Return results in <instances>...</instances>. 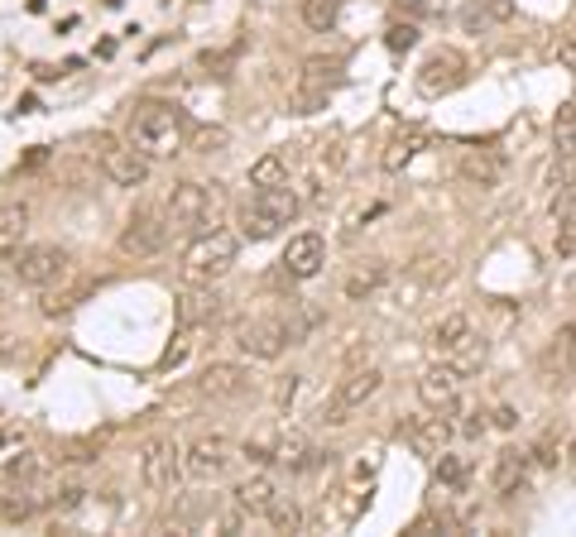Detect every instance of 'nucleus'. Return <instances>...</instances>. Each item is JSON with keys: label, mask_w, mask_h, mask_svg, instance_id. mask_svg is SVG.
<instances>
[{"label": "nucleus", "mask_w": 576, "mask_h": 537, "mask_svg": "<svg viewBox=\"0 0 576 537\" xmlns=\"http://www.w3.org/2000/svg\"><path fill=\"white\" fill-rule=\"evenodd\" d=\"M461 178L476 187H495L504 178V154L500 149H466L461 154Z\"/></svg>", "instance_id": "21"}, {"label": "nucleus", "mask_w": 576, "mask_h": 537, "mask_svg": "<svg viewBox=\"0 0 576 537\" xmlns=\"http://www.w3.org/2000/svg\"><path fill=\"white\" fill-rule=\"evenodd\" d=\"M236 351L250 355V361H279V355L294 346L288 341V326L279 312H259V316H245V322H236Z\"/></svg>", "instance_id": "7"}, {"label": "nucleus", "mask_w": 576, "mask_h": 537, "mask_svg": "<svg viewBox=\"0 0 576 537\" xmlns=\"http://www.w3.org/2000/svg\"><path fill=\"white\" fill-rule=\"evenodd\" d=\"M288 183V159L284 154H259L250 163V187H284Z\"/></svg>", "instance_id": "29"}, {"label": "nucleus", "mask_w": 576, "mask_h": 537, "mask_svg": "<svg viewBox=\"0 0 576 537\" xmlns=\"http://www.w3.org/2000/svg\"><path fill=\"white\" fill-rule=\"evenodd\" d=\"M567 216H576V178L553 187V222H567Z\"/></svg>", "instance_id": "38"}, {"label": "nucleus", "mask_w": 576, "mask_h": 537, "mask_svg": "<svg viewBox=\"0 0 576 537\" xmlns=\"http://www.w3.org/2000/svg\"><path fill=\"white\" fill-rule=\"evenodd\" d=\"M24 230H30V206L24 202H0V250L20 245Z\"/></svg>", "instance_id": "28"}, {"label": "nucleus", "mask_w": 576, "mask_h": 537, "mask_svg": "<svg viewBox=\"0 0 576 537\" xmlns=\"http://www.w3.org/2000/svg\"><path fill=\"white\" fill-rule=\"evenodd\" d=\"M486 355H490V346H486V341H480V336H466L461 346L451 351L442 365H451L461 379H471V375H480V369H486Z\"/></svg>", "instance_id": "26"}, {"label": "nucleus", "mask_w": 576, "mask_h": 537, "mask_svg": "<svg viewBox=\"0 0 576 537\" xmlns=\"http://www.w3.org/2000/svg\"><path fill=\"white\" fill-rule=\"evenodd\" d=\"M198 63H202V67H226V63H231V53H202Z\"/></svg>", "instance_id": "45"}, {"label": "nucleus", "mask_w": 576, "mask_h": 537, "mask_svg": "<svg viewBox=\"0 0 576 537\" xmlns=\"http://www.w3.org/2000/svg\"><path fill=\"white\" fill-rule=\"evenodd\" d=\"M82 494H87L82 485H67V490H63V500H58V508H63V514H67V508H77V504H82Z\"/></svg>", "instance_id": "44"}, {"label": "nucleus", "mask_w": 576, "mask_h": 537, "mask_svg": "<svg viewBox=\"0 0 576 537\" xmlns=\"http://www.w3.org/2000/svg\"><path fill=\"white\" fill-rule=\"evenodd\" d=\"M529 457H533V461H538V465H557V447H553V437H543V442H538V447H533V451H529Z\"/></svg>", "instance_id": "41"}, {"label": "nucleus", "mask_w": 576, "mask_h": 537, "mask_svg": "<svg viewBox=\"0 0 576 537\" xmlns=\"http://www.w3.org/2000/svg\"><path fill=\"white\" fill-rule=\"evenodd\" d=\"M418 144H423V130H404L399 140H394L390 149H384V169H390V173H399L404 163L418 154Z\"/></svg>", "instance_id": "32"}, {"label": "nucleus", "mask_w": 576, "mask_h": 537, "mask_svg": "<svg viewBox=\"0 0 576 537\" xmlns=\"http://www.w3.org/2000/svg\"><path fill=\"white\" fill-rule=\"evenodd\" d=\"M486 432V412H471V422H466V437H480Z\"/></svg>", "instance_id": "46"}, {"label": "nucleus", "mask_w": 576, "mask_h": 537, "mask_svg": "<svg viewBox=\"0 0 576 537\" xmlns=\"http://www.w3.org/2000/svg\"><path fill=\"white\" fill-rule=\"evenodd\" d=\"M236 250H241V240L231 236V230H202L198 240L183 250V279L188 283H216V279H226L231 265H236Z\"/></svg>", "instance_id": "4"}, {"label": "nucleus", "mask_w": 576, "mask_h": 537, "mask_svg": "<svg viewBox=\"0 0 576 537\" xmlns=\"http://www.w3.org/2000/svg\"><path fill=\"white\" fill-rule=\"evenodd\" d=\"M87 293H92V283H77V288H67V293H44L39 312H44V316H63V312H73Z\"/></svg>", "instance_id": "35"}, {"label": "nucleus", "mask_w": 576, "mask_h": 537, "mask_svg": "<svg viewBox=\"0 0 576 537\" xmlns=\"http://www.w3.org/2000/svg\"><path fill=\"white\" fill-rule=\"evenodd\" d=\"M245 457H255V461H274V465H284V471H312V465H318V457L322 451L308 442L303 432H284V437H274L269 447H250L245 442Z\"/></svg>", "instance_id": "13"}, {"label": "nucleus", "mask_w": 576, "mask_h": 537, "mask_svg": "<svg viewBox=\"0 0 576 537\" xmlns=\"http://www.w3.org/2000/svg\"><path fill=\"white\" fill-rule=\"evenodd\" d=\"M0 500H6V494H0Z\"/></svg>", "instance_id": "48"}, {"label": "nucleus", "mask_w": 576, "mask_h": 537, "mask_svg": "<svg viewBox=\"0 0 576 537\" xmlns=\"http://www.w3.org/2000/svg\"><path fill=\"white\" fill-rule=\"evenodd\" d=\"M341 6H346V0H303V24H308V30H318V34L337 30Z\"/></svg>", "instance_id": "31"}, {"label": "nucleus", "mask_w": 576, "mask_h": 537, "mask_svg": "<svg viewBox=\"0 0 576 537\" xmlns=\"http://www.w3.org/2000/svg\"><path fill=\"white\" fill-rule=\"evenodd\" d=\"M0 355H6V341H0Z\"/></svg>", "instance_id": "47"}, {"label": "nucleus", "mask_w": 576, "mask_h": 537, "mask_svg": "<svg viewBox=\"0 0 576 537\" xmlns=\"http://www.w3.org/2000/svg\"><path fill=\"white\" fill-rule=\"evenodd\" d=\"M553 361H557V375H567V369H576V322L562 326L557 341H553Z\"/></svg>", "instance_id": "37"}, {"label": "nucleus", "mask_w": 576, "mask_h": 537, "mask_svg": "<svg viewBox=\"0 0 576 537\" xmlns=\"http://www.w3.org/2000/svg\"><path fill=\"white\" fill-rule=\"evenodd\" d=\"M433 475L442 480L447 490H466V485H471V461H466V457H451V451H442V457L433 461Z\"/></svg>", "instance_id": "30"}, {"label": "nucleus", "mask_w": 576, "mask_h": 537, "mask_svg": "<svg viewBox=\"0 0 576 537\" xmlns=\"http://www.w3.org/2000/svg\"><path fill=\"white\" fill-rule=\"evenodd\" d=\"M510 20H514V0H466L461 6V30H471V34H486Z\"/></svg>", "instance_id": "20"}, {"label": "nucleus", "mask_w": 576, "mask_h": 537, "mask_svg": "<svg viewBox=\"0 0 576 537\" xmlns=\"http://www.w3.org/2000/svg\"><path fill=\"white\" fill-rule=\"evenodd\" d=\"M6 480H10V485H30V490H44V485H49V461H44V457H34V451H24L20 461H10Z\"/></svg>", "instance_id": "27"}, {"label": "nucleus", "mask_w": 576, "mask_h": 537, "mask_svg": "<svg viewBox=\"0 0 576 537\" xmlns=\"http://www.w3.org/2000/svg\"><path fill=\"white\" fill-rule=\"evenodd\" d=\"M24 442H30V422L0 412V457H6V451H20Z\"/></svg>", "instance_id": "36"}, {"label": "nucleus", "mask_w": 576, "mask_h": 537, "mask_svg": "<svg viewBox=\"0 0 576 537\" xmlns=\"http://www.w3.org/2000/svg\"><path fill=\"white\" fill-rule=\"evenodd\" d=\"M418 404L428 412H442V418H457L461 412V375L451 365H437L418 379Z\"/></svg>", "instance_id": "14"}, {"label": "nucleus", "mask_w": 576, "mask_h": 537, "mask_svg": "<svg viewBox=\"0 0 576 537\" xmlns=\"http://www.w3.org/2000/svg\"><path fill=\"white\" fill-rule=\"evenodd\" d=\"M576 178V135L572 140H557V159H553V169H547V183L562 187V183H572Z\"/></svg>", "instance_id": "33"}, {"label": "nucleus", "mask_w": 576, "mask_h": 537, "mask_svg": "<svg viewBox=\"0 0 576 537\" xmlns=\"http://www.w3.org/2000/svg\"><path fill=\"white\" fill-rule=\"evenodd\" d=\"M380 384H384V375H380L375 365H355L351 375L322 398L318 422H322V427H341V422H351V412H361V408L370 404V398L380 394Z\"/></svg>", "instance_id": "5"}, {"label": "nucleus", "mask_w": 576, "mask_h": 537, "mask_svg": "<svg viewBox=\"0 0 576 537\" xmlns=\"http://www.w3.org/2000/svg\"><path fill=\"white\" fill-rule=\"evenodd\" d=\"M231 500H236L245 514H269L274 500H279V485H274L269 475H250V480H241V485L231 490Z\"/></svg>", "instance_id": "23"}, {"label": "nucleus", "mask_w": 576, "mask_h": 537, "mask_svg": "<svg viewBox=\"0 0 576 537\" xmlns=\"http://www.w3.org/2000/svg\"><path fill=\"white\" fill-rule=\"evenodd\" d=\"M466 336H476V332H471V316H466V312H447L442 322H437L433 332H428V346H433V351H437V355H442V361H447V355L457 351Z\"/></svg>", "instance_id": "24"}, {"label": "nucleus", "mask_w": 576, "mask_h": 537, "mask_svg": "<svg viewBox=\"0 0 576 537\" xmlns=\"http://www.w3.org/2000/svg\"><path fill=\"white\" fill-rule=\"evenodd\" d=\"M183 451H178L169 437H154L145 451H140V485L149 494H169L178 485V475H183Z\"/></svg>", "instance_id": "11"}, {"label": "nucleus", "mask_w": 576, "mask_h": 537, "mask_svg": "<svg viewBox=\"0 0 576 537\" xmlns=\"http://www.w3.org/2000/svg\"><path fill=\"white\" fill-rule=\"evenodd\" d=\"M216 206H222V197H216L207 183L183 178V183H173V192H169V222L188 226V230H207V226H216Z\"/></svg>", "instance_id": "8"}, {"label": "nucleus", "mask_w": 576, "mask_h": 537, "mask_svg": "<svg viewBox=\"0 0 576 537\" xmlns=\"http://www.w3.org/2000/svg\"><path fill=\"white\" fill-rule=\"evenodd\" d=\"M169 216H159V212H149V206H140V212L126 222V230H120V250L135 255V259H149V255H159L163 245H169Z\"/></svg>", "instance_id": "12"}, {"label": "nucleus", "mask_w": 576, "mask_h": 537, "mask_svg": "<svg viewBox=\"0 0 576 537\" xmlns=\"http://www.w3.org/2000/svg\"><path fill=\"white\" fill-rule=\"evenodd\" d=\"M384 44H390L394 53H408V49L418 44V30H414V24H390V34H384Z\"/></svg>", "instance_id": "39"}, {"label": "nucleus", "mask_w": 576, "mask_h": 537, "mask_svg": "<svg viewBox=\"0 0 576 537\" xmlns=\"http://www.w3.org/2000/svg\"><path fill=\"white\" fill-rule=\"evenodd\" d=\"M198 389L216 398V404H231V398H245L255 389V379H250V369L245 365H226V361H212L207 369H202V379H198Z\"/></svg>", "instance_id": "16"}, {"label": "nucleus", "mask_w": 576, "mask_h": 537, "mask_svg": "<svg viewBox=\"0 0 576 537\" xmlns=\"http://www.w3.org/2000/svg\"><path fill=\"white\" fill-rule=\"evenodd\" d=\"M183 135H188V116L178 111L173 101H135L130 106V144L145 149L149 159H163V154H178L183 149Z\"/></svg>", "instance_id": "1"}, {"label": "nucleus", "mask_w": 576, "mask_h": 537, "mask_svg": "<svg viewBox=\"0 0 576 537\" xmlns=\"http://www.w3.org/2000/svg\"><path fill=\"white\" fill-rule=\"evenodd\" d=\"M226 465H231V442L226 437H198V442L188 447V475L216 480Z\"/></svg>", "instance_id": "18"}, {"label": "nucleus", "mask_w": 576, "mask_h": 537, "mask_svg": "<svg viewBox=\"0 0 576 537\" xmlns=\"http://www.w3.org/2000/svg\"><path fill=\"white\" fill-rule=\"evenodd\" d=\"M529 451H519V447H504L500 457H495V471H490V485H495V494H514L519 485H524V475H529Z\"/></svg>", "instance_id": "22"}, {"label": "nucleus", "mask_w": 576, "mask_h": 537, "mask_svg": "<svg viewBox=\"0 0 576 537\" xmlns=\"http://www.w3.org/2000/svg\"><path fill=\"white\" fill-rule=\"evenodd\" d=\"M490 418H495V427H504V432H510V427H519V412H514L510 404H500L495 412H490Z\"/></svg>", "instance_id": "43"}, {"label": "nucleus", "mask_w": 576, "mask_h": 537, "mask_svg": "<svg viewBox=\"0 0 576 537\" xmlns=\"http://www.w3.org/2000/svg\"><path fill=\"white\" fill-rule=\"evenodd\" d=\"M404 442L418 451V457H428V461H437L447 451V442H451V422L442 418V412H423V418H408L404 422Z\"/></svg>", "instance_id": "17"}, {"label": "nucleus", "mask_w": 576, "mask_h": 537, "mask_svg": "<svg viewBox=\"0 0 576 537\" xmlns=\"http://www.w3.org/2000/svg\"><path fill=\"white\" fill-rule=\"evenodd\" d=\"M67 265H73V255L63 245H10V250H0V269L24 288H53L58 279H67Z\"/></svg>", "instance_id": "3"}, {"label": "nucleus", "mask_w": 576, "mask_h": 537, "mask_svg": "<svg viewBox=\"0 0 576 537\" xmlns=\"http://www.w3.org/2000/svg\"><path fill=\"white\" fill-rule=\"evenodd\" d=\"M322 265H327V240L318 236V230H298V236L284 245L279 269L288 273V279H318Z\"/></svg>", "instance_id": "15"}, {"label": "nucleus", "mask_w": 576, "mask_h": 537, "mask_svg": "<svg viewBox=\"0 0 576 537\" xmlns=\"http://www.w3.org/2000/svg\"><path fill=\"white\" fill-rule=\"evenodd\" d=\"M96 159H102V173L111 178L116 187H145L149 183V154L135 144H116L111 135H102V140H92Z\"/></svg>", "instance_id": "9"}, {"label": "nucleus", "mask_w": 576, "mask_h": 537, "mask_svg": "<svg viewBox=\"0 0 576 537\" xmlns=\"http://www.w3.org/2000/svg\"><path fill=\"white\" fill-rule=\"evenodd\" d=\"M222 312V293L212 283H192L183 298H178V326H207Z\"/></svg>", "instance_id": "19"}, {"label": "nucleus", "mask_w": 576, "mask_h": 537, "mask_svg": "<svg viewBox=\"0 0 576 537\" xmlns=\"http://www.w3.org/2000/svg\"><path fill=\"white\" fill-rule=\"evenodd\" d=\"M557 58H562V63H567L572 73H576V30H572V34H567V39H562V44H557Z\"/></svg>", "instance_id": "42"}, {"label": "nucleus", "mask_w": 576, "mask_h": 537, "mask_svg": "<svg viewBox=\"0 0 576 537\" xmlns=\"http://www.w3.org/2000/svg\"><path fill=\"white\" fill-rule=\"evenodd\" d=\"M265 518H269L279 533H303V508H298L294 500H284V494H279V500H274V508H269Z\"/></svg>", "instance_id": "34"}, {"label": "nucleus", "mask_w": 576, "mask_h": 537, "mask_svg": "<svg viewBox=\"0 0 576 537\" xmlns=\"http://www.w3.org/2000/svg\"><path fill=\"white\" fill-rule=\"evenodd\" d=\"M466 82H471V63H466L461 49H437L418 67V92L423 96H447V92L466 87Z\"/></svg>", "instance_id": "10"}, {"label": "nucleus", "mask_w": 576, "mask_h": 537, "mask_svg": "<svg viewBox=\"0 0 576 537\" xmlns=\"http://www.w3.org/2000/svg\"><path fill=\"white\" fill-rule=\"evenodd\" d=\"M384 279H390V265L384 259H365V265H355L351 273H346V298H370V293H380L384 288Z\"/></svg>", "instance_id": "25"}, {"label": "nucleus", "mask_w": 576, "mask_h": 537, "mask_svg": "<svg viewBox=\"0 0 576 537\" xmlns=\"http://www.w3.org/2000/svg\"><path fill=\"white\" fill-rule=\"evenodd\" d=\"M341 73H346V63L341 58H308L303 73H298V82H294V96H288L294 116L322 111V106L332 101V92L341 87Z\"/></svg>", "instance_id": "6"}, {"label": "nucleus", "mask_w": 576, "mask_h": 537, "mask_svg": "<svg viewBox=\"0 0 576 537\" xmlns=\"http://www.w3.org/2000/svg\"><path fill=\"white\" fill-rule=\"evenodd\" d=\"M557 255H576V216L557 222Z\"/></svg>", "instance_id": "40"}, {"label": "nucleus", "mask_w": 576, "mask_h": 537, "mask_svg": "<svg viewBox=\"0 0 576 537\" xmlns=\"http://www.w3.org/2000/svg\"><path fill=\"white\" fill-rule=\"evenodd\" d=\"M298 212H303V202H298L294 187H255L250 202L241 206V236L245 240H274L284 226L298 222Z\"/></svg>", "instance_id": "2"}]
</instances>
